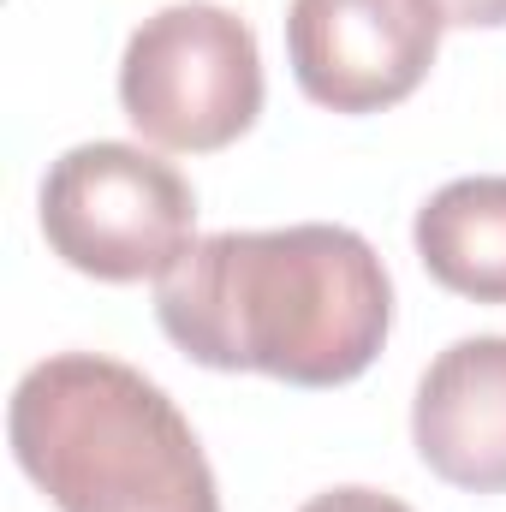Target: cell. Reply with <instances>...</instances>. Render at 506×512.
Here are the masks:
<instances>
[{
	"label": "cell",
	"instance_id": "1",
	"mask_svg": "<svg viewBox=\"0 0 506 512\" xmlns=\"http://www.w3.org/2000/svg\"><path fill=\"white\" fill-rule=\"evenodd\" d=\"M155 316L203 370L346 387L387 346L393 286L364 233L304 221L197 239L155 280Z\"/></svg>",
	"mask_w": 506,
	"mask_h": 512
},
{
	"label": "cell",
	"instance_id": "2",
	"mask_svg": "<svg viewBox=\"0 0 506 512\" xmlns=\"http://www.w3.org/2000/svg\"><path fill=\"white\" fill-rule=\"evenodd\" d=\"M18 471L60 512H221L179 405L102 352H54L12 387Z\"/></svg>",
	"mask_w": 506,
	"mask_h": 512
},
{
	"label": "cell",
	"instance_id": "3",
	"mask_svg": "<svg viewBox=\"0 0 506 512\" xmlns=\"http://www.w3.org/2000/svg\"><path fill=\"white\" fill-rule=\"evenodd\" d=\"M42 239L90 280H161L197 245V197L137 143H78L42 179Z\"/></svg>",
	"mask_w": 506,
	"mask_h": 512
},
{
	"label": "cell",
	"instance_id": "4",
	"mask_svg": "<svg viewBox=\"0 0 506 512\" xmlns=\"http://www.w3.org/2000/svg\"><path fill=\"white\" fill-rule=\"evenodd\" d=\"M120 108L149 143L179 155L239 143L262 114V54L251 24L215 0L161 6L126 42Z\"/></svg>",
	"mask_w": 506,
	"mask_h": 512
},
{
	"label": "cell",
	"instance_id": "5",
	"mask_svg": "<svg viewBox=\"0 0 506 512\" xmlns=\"http://www.w3.org/2000/svg\"><path fill=\"white\" fill-rule=\"evenodd\" d=\"M441 24L435 0H292L286 60L316 108L381 114L429 78Z\"/></svg>",
	"mask_w": 506,
	"mask_h": 512
},
{
	"label": "cell",
	"instance_id": "6",
	"mask_svg": "<svg viewBox=\"0 0 506 512\" xmlns=\"http://www.w3.org/2000/svg\"><path fill=\"white\" fill-rule=\"evenodd\" d=\"M417 459L471 495L506 489V334L453 340L411 399Z\"/></svg>",
	"mask_w": 506,
	"mask_h": 512
},
{
	"label": "cell",
	"instance_id": "7",
	"mask_svg": "<svg viewBox=\"0 0 506 512\" xmlns=\"http://www.w3.org/2000/svg\"><path fill=\"white\" fill-rule=\"evenodd\" d=\"M411 239L429 280L477 304H506V173L441 185L417 209Z\"/></svg>",
	"mask_w": 506,
	"mask_h": 512
},
{
	"label": "cell",
	"instance_id": "8",
	"mask_svg": "<svg viewBox=\"0 0 506 512\" xmlns=\"http://www.w3.org/2000/svg\"><path fill=\"white\" fill-rule=\"evenodd\" d=\"M298 512H411V507H405V501H393V495H381V489H358V483H346V489L310 495Z\"/></svg>",
	"mask_w": 506,
	"mask_h": 512
},
{
	"label": "cell",
	"instance_id": "9",
	"mask_svg": "<svg viewBox=\"0 0 506 512\" xmlns=\"http://www.w3.org/2000/svg\"><path fill=\"white\" fill-rule=\"evenodd\" d=\"M441 6V18L447 24H483V30H495V24H506V0H435Z\"/></svg>",
	"mask_w": 506,
	"mask_h": 512
}]
</instances>
